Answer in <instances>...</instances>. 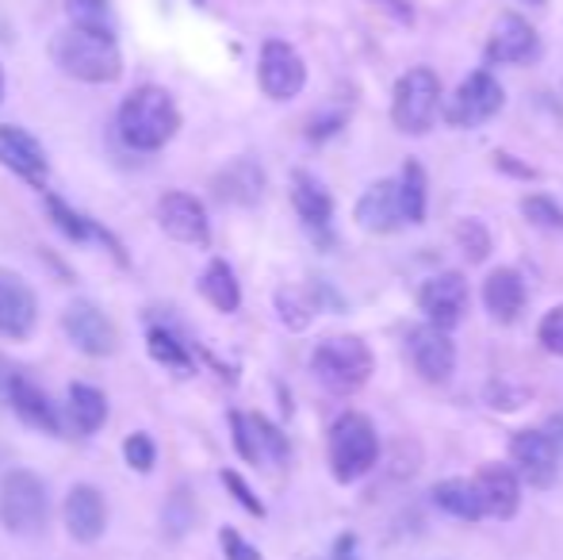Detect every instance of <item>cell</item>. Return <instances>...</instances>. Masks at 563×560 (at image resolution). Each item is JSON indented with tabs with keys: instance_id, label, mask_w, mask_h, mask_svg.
<instances>
[{
	"instance_id": "1",
	"label": "cell",
	"mask_w": 563,
	"mask_h": 560,
	"mask_svg": "<svg viewBox=\"0 0 563 560\" xmlns=\"http://www.w3.org/2000/svg\"><path fill=\"white\" fill-rule=\"evenodd\" d=\"M119 139L131 150H162L165 142L177 135L180 128V112L173 105V97L157 85L146 89H134L131 97L119 105Z\"/></svg>"
},
{
	"instance_id": "2",
	"label": "cell",
	"mask_w": 563,
	"mask_h": 560,
	"mask_svg": "<svg viewBox=\"0 0 563 560\" xmlns=\"http://www.w3.org/2000/svg\"><path fill=\"white\" fill-rule=\"evenodd\" d=\"M51 58L58 62L62 74L77 77V81H89V85L115 81L119 69H123L115 39L97 35V31H85V28H66L62 35H54Z\"/></svg>"
},
{
	"instance_id": "3",
	"label": "cell",
	"mask_w": 563,
	"mask_h": 560,
	"mask_svg": "<svg viewBox=\"0 0 563 560\" xmlns=\"http://www.w3.org/2000/svg\"><path fill=\"white\" fill-rule=\"evenodd\" d=\"M379 461V438L376 426L364 415H341L330 430V472L341 484H353L364 472H372V464Z\"/></svg>"
},
{
	"instance_id": "4",
	"label": "cell",
	"mask_w": 563,
	"mask_h": 560,
	"mask_svg": "<svg viewBox=\"0 0 563 560\" xmlns=\"http://www.w3.org/2000/svg\"><path fill=\"white\" fill-rule=\"evenodd\" d=\"M441 108V77L430 66H415L399 77L391 100V120L402 135H426Z\"/></svg>"
},
{
	"instance_id": "5",
	"label": "cell",
	"mask_w": 563,
	"mask_h": 560,
	"mask_svg": "<svg viewBox=\"0 0 563 560\" xmlns=\"http://www.w3.org/2000/svg\"><path fill=\"white\" fill-rule=\"evenodd\" d=\"M311 369L330 392H356L361 384H368L372 376V350L353 334H338L319 342L311 358Z\"/></svg>"
},
{
	"instance_id": "6",
	"label": "cell",
	"mask_w": 563,
	"mask_h": 560,
	"mask_svg": "<svg viewBox=\"0 0 563 560\" xmlns=\"http://www.w3.org/2000/svg\"><path fill=\"white\" fill-rule=\"evenodd\" d=\"M0 523L8 534H35L46 523V487L35 472L15 469L0 480Z\"/></svg>"
},
{
	"instance_id": "7",
	"label": "cell",
	"mask_w": 563,
	"mask_h": 560,
	"mask_svg": "<svg viewBox=\"0 0 563 560\" xmlns=\"http://www.w3.org/2000/svg\"><path fill=\"white\" fill-rule=\"evenodd\" d=\"M503 100H506L503 85H498L487 69H475L472 77L460 81V89H456V97L449 100L445 116H449L452 128H479V123H487L490 116H498Z\"/></svg>"
},
{
	"instance_id": "8",
	"label": "cell",
	"mask_w": 563,
	"mask_h": 560,
	"mask_svg": "<svg viewBox=\"0 0 563 560\" xmlns=\"http://www.w3.org/2000/svg\"><path fill=\"white\" fill-rule=\"evenodd\" d=\"M257 81L261 92L273 100H291L303 92L307 85V66L288 43L273 39V43L261 46V62H257Z\"/></svg>"
},
{
	"instance_id": "9",
	"label": "cell",
	"mask_w": 563,
	"mask_h": 560,
	"mask_svg": "<svg viewBox=\"0 0 563 560\" xmlns=\"http://www.w3.org/2000/svg\"><path fill=\"white\" fill-rule=\"evenodd\" d=\"M407 353L410 365L418 369V376L430 384H445L456 369V345H452L449 330L438 322H422L407 334Z\"/></svg>"
},
{
	"instance_id": "10",
	"label": "cell",
	"mask_w": 563,
	"mask_h": 560,
	"mask_svg": "<svg viewBox=\"0 0 563 560\" xmlns=\"http://www.w3.org/2000/svg\"><path fill=\"white\" fill-rule=\"evenodd\" d=\"M157 223L173 242H185V246H208L211 239L208 211L188 193H165L157 204Z\"/></svg>"
},
{
	"instance_id": "11",
	"label": "cell",
	"mask_w": 563,
	"mask_h": 560,
	"mask_svg": "<svg viewBox=\"0 0 563 560\" xmlns=\"http://www.w3.org/2000/svg\"><path fill=\"white\" fill-rule=\"evenodd\" d=\"M510 457L518 464V472L526 476L529 487H552L560 469V449L552 446V438L544 430H521L510 441Z\"/></svg>"
},
{
	"instance_id": "12",
	"label": "cell",
	"mask_w": 563,
	"mask_h": 560,
	"mask_svg": "<svg viewBox=\"0 0 563 560\" xmlns=\"http://www.w3.org/2000/svg\"><path fill=\"white\" fill-rule=\"evenodd\" d=\"M62 327H66L69 342L77 350L92 353V358H108L115 350V327L108 322V315L97 304H85V299L69 304L66 315H62Z\"/></svg>"
},
{
	"instance_id": "13",
	"label": "cell",
	"mask_w": 563,
	"mask_h": 560,
	"mask_svg": "<svg viewBox=\"0 0 563 560\" xmlns=\"http://www.w3.org/2000/svg\"><path fill=\"white\" fill-rule=\"evenodd\" d=\"M418 307L430 322L452 330L467 311V281L460 273H438L418 288Z\"/></svg>"
},
{
	"instance_id": "14",
	"label": "cell",
	"mask_w": 563,
	"mask_h": 560,
	"mask_svg": "<svg viewBox=\"0 0 563 560\" xmlns=\"http://www.w3.org/2000/svg\"><path fill=\"white\" fill-rule=\"evenodd\" d=\"M0 165L12 169L15 177H23L27 185L43 188L46 185V154L38 146L35 135H27L23 128L0 123Z\"/></svg>"
},
{
	"instance_id": "15",
	"label": "cell",
	"mask_w": 563,
	"mask_h": 560,
	"mask_svg": "<svg viewBox=\"0 0 563 560\" xmlns=\"http://www.w3.org/2000/svg\"><path fill=\"white\" fill-rule=\"evenodd\" d=\"M62 518H66V530L74 541H97L108 526V503L104 495L92 484H77L74 492L66 495V507H62Z\"/></svg>"
},
{
	"instance_id": "16",
	"label": "cell",
	"mask_w": 563,
	"mask_h": 560,
	"mask_svg": "<svg viewBox=\"0 0 563 560\" xmlns=\"http://www.w3.org/2000/svg\"><path fill=\"white\" fill-rule=\"evenodd\" d=\"M35 319H38L35 292L15 277V273L0 270V334H8V338L31 334Z\"/></svg>"
},
{
	"instance_id": "17",
	"label": "cell",
	"mask_w": 563,
	"mask_h": 560,
	"mask_svg": "<svg viewBox=\"0 0 563 560\" xmlns=\"http://www.w3.org/2000/svg\"><path fill=\"white\" fill-rule=\"evenodd\" d=\"M356 223L372 234L399 231V227L407 223L402 204H399V185H395V180H376V185L356 200Z\"/></svg>"
},
{
	"instance_id": "18",
	"label": "cell",
	"mask_w": 563,
	"mask_h": 560,
	"mask_svg": "<svg viewBox=\"0 0 563 560\" xmlns=\"http://www.w3.org/2000/svg\"><path fill=\"white\" fill-rule=\"evenodd\" d=\"M537 54V31L529 28L521 15L506 12L498 15V23L490 28V39H487V62L490 66H510V62H526Z\"/></svg>"
},
{
	"instance_id": "19",
	"label": "cell",
	"mask_w": 563,
	"mask_h": 560,
	"mask_svg": "<svg viewBox=\"0 0 563 560\" xmlns=\"http://www.w3.org/2000/svg\"><path fill=\"white\" fill-rule=\"evenodd\" d=\"M475 492L483 499V515L490 518H514L521 503V487L518 476L503 464H483L479 476H475Z\"/></svg>"
},
{
	"instance_id": "20",
	"label": "cell",
	"mask_w": 563,
	"mask_h": 560,
	"mask_svg": "<svg viewBox=\"0 0 563 560\" xmlns=\"http://www.w3.org/2000/svg\"><path fill=\"white\" fill-rule=\"evenodd\" d=\"M8 407L15 411V419H23L27 426H38V430L46 433H58L62 430V415L58 407L51 404V396H46L43 388H38L35 381H27V376H15V384L8 388Z\"/></svg>"
},
{
	"instance_id": "21",
	"label": "cell",
	"mask_w": 563,
	"mask_h": 560,
	"mask_svg": "<svg viewBox=\"0 0 563 560\" xmlns=\"http://www.w3.org/2000/svg\"><path fill=\"white\" fill-rule=\"evenodd\" d=\"M483 304L495 322H514L526 307V281L514 270H495L483 281Z\"/></svg>"
},
{
	"instance_id": "22",
	"label": "cell",
	"mask_w": 563,
	"mask_h": 560,
	"mask_svg": "<svg viewBox=\"0 0 563 560\" xmlns=\"http://www.w3.org/2000/svg\"><path fill=\"white\" fill-rule=\"evenodd\" d=\"M261 193H265V173H261V165L250 162V157L230 162L216 177V196L227 204H257Z\"/></svg>"
},
{
	"instance_id": "23",
	"label": "cell",
	"mask_w": 563,
	"mask_h": 560,
	"mask_svg": "<svg viewBox=\"0 0 563 560\" xmlns=\"http://www.w3.org/2000/svg\"><path fill=\"white\" fill-rule=\"evenodd\" d=\"M291 204H296L299 219H303L314 234H327L330 216H334V200H330V193L319 180L307 177V173H296V180H291Z\"/></svg>"
},
{
	"instance_id": "24",
	"label": "cell",
	"mask_w": 563,
	"mask_h": 560,
	"mask_svg": "<svg viewBox=\"0 0 563 560\" xmlns=\"http://www.w3.org/2000/svg\"><path fill=\"white\" fill-rule=\"evenodd\" d=\"M66 411L77 433H97L108 419V399H104V392L92 388V384H74V388H69Z\"/></svg>"
},
{
	"instance_id": "25",
	"label": "cell",
	"mask_w": 563,
	"mask_h": 560,
	"mask_svg": "<svg viewBox=\"0 0 563 560\" xmlns=\"http://www.w3.org/2000/svg\"><path fill=\"white\" fill-rule=\"evenodd\" d=\"M433 503L441 510H449L452 518H460V523H475L483 515V499L475 492V480H441L433 487Z\"/></svg>"
},
{
	"instance_id": "26",
	"label": "cell",
	"mask_w": 563,
	"mask_h": 560,
	"mask_svg": "<svg viewBox=\"0 0 563 560\" xmlns=\"http://www.w3.org/2000/svg\"><path fill=\"white\" fill-rule=\"evenodd\" d=\"M200 292L208 296V304L223 315H234L242 307V288H238V277L227 262H211L200 277Z\"/></svg>"
},
{
	"instance_id": "27",
	"label": "cell",
	"mask_w": 563,
	"mask_h": 560,
	"mask_svg": "<svg viewBox=\"0 0 563 560\" xmlns=\"http://www.w3.org/2000/svg\"><path fill=\"white\" fill-rule=\"evenodd\" d=\"M46 211H51L54 227H62V231L69 234L74 242H89V239H100L112 246V254H119V242H112V234L104 231V227H97L92 219L77 216L74 208H66V200H58V196H46Z\"/></svg>"
},
{
	"instance_id": "28",
	"label": "cell",
	"mask_w": 563,
	"mask_h": 560,
	"mask_svg": "<svg viewBox=\"0 0 563 560\" xmlns=\"http://www.w3.org/2000/svg\"><path fill=\"white\" fill-rule=\"evenodd\" d=\"M66 15H69V28H85V31H97V35L115 39V12L108 0H66Z\"/></svg>"
},
{
	"instance_id": "29",
	"label": "cell",
	"mask_w": 563,
	"mask_h": 560,
	"mask_svg": "<svg viewBox=\"0 0 563 560\" xmlns=\"http://www.w3.org/2000/svg\"><path fill=\"white\" fill-rule=\"evenodd\" d=\"M399 204H402V216H407V223H426V173H422V165H418V162L402 165Z\"/></svg>"
},
{
	"instance_id": "30",
	"label": "cell",
	"mask_w": 563,
	"mask_h": 560,
	"mask_svg": "<svg viewBox=\"0 0 563 560\" xmlns=\"http://www.w3.org/2000/svg\"><path fill=\"white\" fill-rule=\"evenodd\" d=\"M146 345H150V353H154V361H162V365L177 369V373H188V369H192L185 342H180L177 334H169L165 327H150L146 330Z\"/></svg>"
},
{
	"instance_id": "31",
	"label": "cell",
	"mask_w": 563,
	"mask_h": 560,
	"mask_svg": "<svg viewBox=\"0 0 563 560\" xmlns=\"http://www.w3.org/2000/svg\"><path fill=\"white\" fill-rule=\"evenodd\" d=\"M456 242H460V254H464L467 262H487L490 234L479 219H464V223H456Z\"/></svg>"
},
{
	"instance_id": "32",
	"label": "cell",
	"mask_w": 563,
	"mask_h": 560,
	"mask_svg": "<svg viewBox=\"0 0 563 560\" xmlns=\"http://www.w3.org/2000/svg\"><path fill=\"white\" fill-rule=\"evenodd\" d=\"M521 216H526L529 223L544 227V231H563V208L552 196H526V200H521Z\"/></svg>"
},
{
	"instance_id": "33",
	"label": "cell",
	"mask_w": 563,
	"mask_h": 560,
	"mask_svg": "<svg viewBox=\"0 0 563 560\" xmlns=\"http://www.w3.org/2000/svg\"><path fill=\"white\" fill-rule=\"evenodd\" d=\"M276 307H280V319L288 322L291 330H303L307 322H311V315H314V304L299 288H280Z\"/></svg>"
},
{
	"instance_id": "34",
	"label": "cell",
	"mask_w": 563,
	"mask_h": 560,
	"mask_svg": "<svg viewBox=\"0 0 563 560\" xmlns=\"http://www.w3.org/2000/svg\"><path fill=\"white\" fill-rule=\"evenodd\" d=\"M253 430H257V449H261V461H273V464H284L288 461V438L276 430L268 419L253 415Z\"/></svg>"
},
{
	"instance_id": "35",
	"label": "cell",
	"mask_w": 563,
	"mask_h": 560,
	"mask_svg": "<svg viewBox=\"0 0 563 560\" xmlns=\"http://www.w3.org/2000/svg\"><path fill=\"white\" fill-rule=\"evenodd\" d=\"M230 430H234V449L242 453V461L261 464V449H257V430H253V415H230Z\"/></svg>"
},
{
	"instance_id": "36",
	"label": "cell",
	"mask_w": 563,
	"mask_h": 560,
	"mask_svg": "<svg viewBox=\"0 0 563 560\" xmlns=\"http://www.w3.org/2000/svg\"><path fill=\"white\" fill-rule=\"evenodd\" d=\"M123 457H126V464H131L134 472H150V469H154V461H157L154 438H150V433H131V438L123 441Z\"/></svg>"
},
{
	"instance_id": "37",
	"label": "cell",
	"mask_w": 563,
	"mask_h": 560,
	"mask_svg": "<svg viewBox=\"0 0 563 560\" xmlns=\"http://www.w3.org/2000/svg\"><path fill=\"white\" fill-rule=\"evenodd\" d=\"M537 338H541L544 350L563 358V307H552V311L544 315L541 327H537Z\"/></svg>"
},
{
	"instance_id": "38",
	"label": "cell",
	"mask_w": 563,
	"mask_h": 560,
	"mask_svg": "<svg viewBox=\"0 0 563 560\" xmlns=\"http://www.w3.org/2000/svg\"><path fill=\"white\" fill-rule=\"evenodd\" d=\"M223 484L230 487V495H234V499L242 503V507L250 510V515H257V518L265 515V507H261V499L250 492V484H245V480L238 476V472H223Z\"/></svg>"
},
{
	"instance_id": "39",
	"label": "cell",
	"mask_w": 563,
	"mask_h": 560,
	"mask_svg": "<svg viewBox=\"0 0 563 560\" xmlns=\"http://www.w3.org/2000/svg\"><path fill=\"white\" fill-rule=\"evenodd\" d=\"M219 541H223V553H227V560H261L257 549H253L250 541H245L238 530H223V534H219Z\"/></svg>"
},
{
	"instance_id": "40",
	"label": "cell",
	"mask_w": 563,
	"mask_h": 560,
	"mask_svg": "<svg viewBox=\"0 0 563 560\" xmlns=\"http://www.w3.org/2000/svg\"><path fill=\"white\" fill-rule=\"evenodd\" d=\"M495 165H503L506 173H518V177H526V180H529V177H537V173L529 169V165H518L510 154H495Z\"/></svg>"
},
{
	"instance_id": "41",
	"label": "cell",
	"mask_w": 563,
	"mask_h": 560,
	"mask_svg": "<svg viewBox=\"0 0 563 560\" xmlns=\"http://www.w3.org/2000/svg\"><path fill=\"white\" fill-rule=\"evenodd\" d=\"M544 433H549L552 446H556L560 453H563V415H552V419H549V430H544Z\"/></svg>"
},
{
	"instance_id": "42",
	"label": "cell",
	"mask_w": 563,
	"mask_h": 560,
	"mask_svg": "<svg viewBox=\"0 0 563 560\" xmlns=\"http://www.w3.org/2000/svg\"><path fill=\"white\" fill-rule=\"evenodd\" d=\"M384 4H387V8H391V12H395V15H399V20H410V8H407V4H402V0H384Z\"/></svg>"
},
{
	"instance_id": "43",
	"label": "cell",
	"mask_w": 563,
	"mask_h": 560,
	"mask_svg": "<svg viewBox=\"0 0 563 560\" xmlns=\"http://www.w3.org/2000/svg\"><path fill=\"white\" fill-rule=\"evenodd\" d=\"M349 549H353V541H341V546H338V557H330V560H356V557H349Z\"/></svg>"
},
{
	"instance_id": "44",
	"label": "cell",
	"mask_w": 563,
	"mask_h": 560,
	"mask_svg": "<svg viewBox=\"0 0 563 560\" xmlns=\"http://www.w3.org/2000/svg\"><path fill=\"white\" fill-rule=\"evenodd\" d=\"M0 100H4V69H0Z\"/></svg>"
}]
</instances>
